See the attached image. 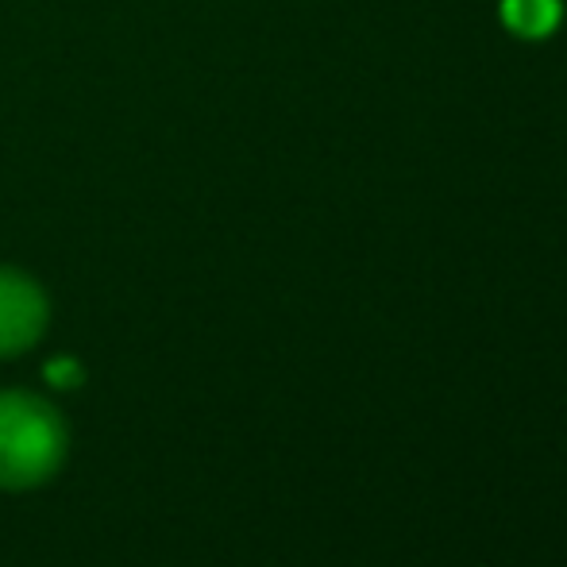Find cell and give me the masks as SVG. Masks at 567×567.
Returning <instances> with one entry per match:
<instances>
[{
  "instance_id": "cell-3",
  "label": "cell",
  "mask_w": 567,
  "mask_h": 567,
  "mask_svg": "<svg viewBox=\"0 0 567 567\" xmlns=\"http://www.w3.org/2000/svg\"><path fill=\"white\" fill-rule=\"evenodd\" d=\"M502 23L522 39H545L560 23V0H502Z\"/></svg>"
},
{
  "instance_id": "cell-4",
  "label": "cell",
  "mask_w": 567,
  "mask_h": 567,
  "mask_svg": "<svg viewBox=\"0 0 567 567\" xmlns=\"http://www.w3.org/2000/svg\"><path fill=\"white\" fill-rule=\"evenodd\" d=\"M47 379L62 382V386H78V382H82V371H78L74 359H59V363L47 367Z\"/></svg>"
},
{
  "instance_id": "cell-1",
  "label": "cell",
  "mask_w": 567,
  "mask_h": 567,
  "mask_svg": "<svg viewBox=\"0 0 567 567\" xmlns=\"http://www.w3.org/2000/svg\"><path fill=\"white\" fill-rule=\"evenodd\" d=\"M70 433L47 398L4 390L0 394V486L31 491L66 463Z\"/></svg>"
},
{
  "instance_id": "cell-2",
  "label": "cell",
  "mask_w": 567,
  "mask_h": 567,
  "mask_svg": "<svg viewBox=\"0 0 567 567\" xmlns=\"http://www.w3.org/2000/svg\"><path fill=\"white\" fill-rule=\"evenodd\" d=\"M47 329V298L35 278L0 267V359L20 355Z\"/></svg>"
}]
</instances>
